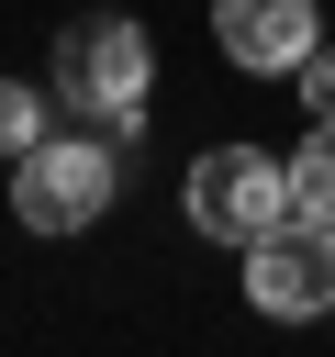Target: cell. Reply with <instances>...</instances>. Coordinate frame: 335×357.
Masks as SVG:
<instances>
[{
  "label": "cell",
  "instance_id": "cell-1",
  "mask_svg": "<svg viewBox=\"0 0 335 357\" xmlns=\"http://www.w3.org/2000/svg\"><path fill=\"white\" fill-rule=\"evenodd\" d=\"M145 89H156V45H145L123 11H100V22H67V45H56V100H67V123H89V134H123V123L145 112Z\"/></svg>",
  "mask_w": 335,
  "mask_h": 357
},
{
  "label": "cell",
  "instance_id": "cell-2",
  "mask_svg": "<svg viewBox=\"0 0 335 357\" xmlns=\"http://www.w3.org/2000/svg\"><path fill=\"white\" fill-rule=\"evenodd\" d=\"M112 145H123V134L56 123L34 156H11V212H22L34 234H78V223H100V212H112V178H123Z\"/></svg>",
  "mask_w": 335,
  "mask_h": 357
},
{
  "label": "cell",
  "instance_id": "cell-3",
  "mask_svg": "<svg viewBox=\"0 0 335 357\" xmlns=\"http://www.w3.org/2000/svg\"><path fill=\"white\" fill-rule=\"evenodd\" d=\"M179 201H190V223H201L212 245L246 257L268 223H290V156H268V145H212V156H190Z\"/></svg>",
  "mask_w": 335,
  "mask_h": 357
},
{
  "label": "cell",
  "instance_id": "cell-4",
  "mask_svg": "<svg viewBox=\"0 0 335 357\" xmlns=\"http://www.w3.org/2000/svg\"><path fill=\"white\" fill-rule=\"evenodd\" d=\"M246 301H257V312H279V324L335 312V223H313V212L268 223V234L246 245Z\"/></svg>",
  "mask_w": 335,
  "mask_h": 357
},
{
  "label": "cell",
  "instance_id": "cell-5",
  "mask_svg": "<svg viewBox=\"0 0 335 357\" xmlns=\"http://www.w3.org/2000/svg\"><path fill=\"white\" fill-rule=\"evenodd\" d=\"M212 45L246 78H302L324 33H313V0H212Z\"/></svg>",
  "mask_w": 335,
  "mask_h": 357
},
{
  "label": "cell",
  "instance_id": "cell-6",
  "mask_svg": "<svg viewBox=\"0 0 335 357\" xmlns=\"http://www.w3.org/2000/svg\"><path fill=\"white\" fill-rule=\"evenodd\" d=\"M290 212H313V223H335V123H313V145L290 156Z\"/></svg>",
  "mask_w": 335,
  "mask_h": 357
},
{
  "label": "cell",
  "instance_id": "cell-7",
  "mask_svg": "<svg viewBox=\"0 0 335 357\" xmlns=\"http://www.w3.org/2000/svg\"><path fill=\"white\" fill-rule=\"evenodd\" d=\"M45 134H56V112H45V89H0V145H11V156H34Z\"/></svg>",
  "mask_w": 335,
  "mask_h": 357
},
{
  "label": "cell",
  "instance_id": "cell-8",
  "mask_svg": "<svg viewBox=\"0 0 335 357\" xmlns=\"http://www.w3.org/2000/svg\"><path fill=\"white\" fill-rule=\"evenodd\" d=\"M302 100H313V123H335V45H313V67H302Z\"/></svg>",
  "mask_w": 335,
  "mask_h": 357
}]
</instances>
